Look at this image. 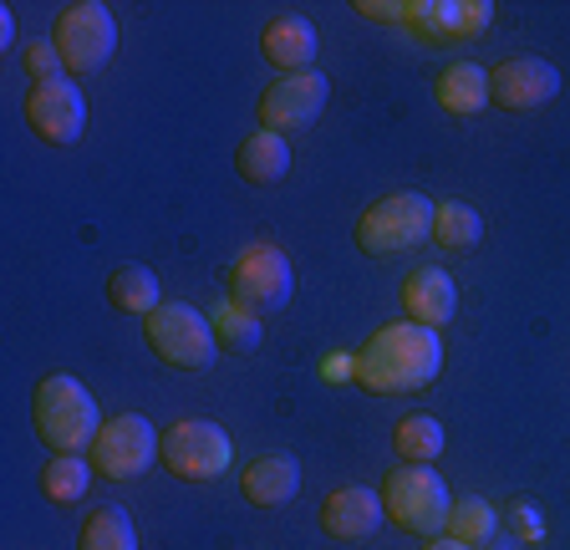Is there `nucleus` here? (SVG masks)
<instances>
[{
    "mask_svg": "<svg viewBox=\"0 0 570 550\" xmlns=\"http://www.w3.org/2000/svg\"><path fill=\"white\" fill-rule=\"evenodd\" d=\"M443 367V342L433 326L417 322H392L356 347L352 357V383L367 387V393L397 397V393H417L439 377Z\"/></svg>",
    "mask_w": 570,
    "mask_h": 550,
    "instance_id": "nucleus-1",
    "label": "nucleus"
},
{
    "mask_svg": "<svg viewBox=\"0 0 570 550\" xmlns=\"http://www.w3.org/2000/svg\"><path fill=\"white\" fill-rule=\"evenodd\" d=\"M377 494H382V514H387L403 536L433 540V536H443V526H449L453 494H449V484H443L439 469H428V464L387 469Z\"/></svg>",
    "mask_w": 570,
    "mask_h": 550,
    "instance_id": "nucleus-3",
    "label": "nucleus"
},
{
    "mask_svg": "<svg viewBox=\"0 0 570 550\" xmlns=\"http://www.w3.org/2000/svg\"><path fill=\"white\" fill-rule=\"evenodd\" d=\"M423 550H474V546H459V540H449V536H433V540H423Z\"/></svg>",
    "mask_w": 570,
    "mask_h": 550,
    "instance_id": "nucleus-31",
    "label": "nucleus"
},
{
    "mask_svg": "<svg viewBox=\"0 0 570 550\" xmlns=\"http://www.w3.org/2000/svg\"><path fill=\"white\" fill-rule=\"evenodd\" d=\"M392 449H397L403 464H433L443 454V423L428 419V413H407L392 429Z\"/></svg>",
    "mask_w": 570,
    "mask_h": 550,
    "instance_id": "nucleus-24",
    "label": "nucleus"
},
{
    "mask_svg": "<svg viewBox=\"0 0 570 550\" xmlns=\"http://www.w3.org/2000/svg\"><path fill=\"white\" fill-rule=\"evenodd\" d=\"M261 57L271 61L281 77L311 72V61H316V26H311L301 11L271 16V21H265V31H261Z\"/></svg>",
    "mask_w": 570,
    "mask_h": 550,
    "instance_id": "nucleus-14",
    "label": "nucleus"
},
{
    "mask_svg": "<svg viewBox=\"0 0 570 550\" xmlns=\"http://www.w3.org/2000/svg\"><path fill=\"white\" fill-rule=\"evenodd\" d=\"M356 16H367L377 26H397L407 21V6H387V0H356Z\"/></svg>",
    "mask_w": 570,
    "mask_h": 550,
    "instance_id": "nucleus-28",
    "label": "nucleus"
},
{
    "mask_svg": "<svg viewBox=\"0 0 570 550\" xmlns=\"http://www.w3.org/2000/svg\"><path fill=\"white\" fill-rule=\"evenodd\" d=\"M235 174L245 184H281L291 174V138H275V132L255 128L245 144L235 148Z\"/></svg>",
    "mask_w": 570,
    "mask_h": 550,
    "instance_id": "nucleus-18",
    "label": "nucleus"
},
{
    "mask_svg": "<svg viewBox=\"0 0 570 550\" xmlns=\"http://www.w3.org/2000/svg\"><path fill=\"white\" fill-rule=\"evenodd\" d=\"M321 377L332 383V377H352V357H326L321 362Z\"/></svg>",
    "mask_w": 570,
    "mask_h": 550,
    "instance_id": "nucleus-29",
    "label": "nucleus"
},
{
    "mask_svg": "<svg viewBox=\"0 0 570 550\" xmlns=\"http://www.w3.org/2000/svg\"><path fill=\"white\" fill-rule=\"evenodd\" d=\"M26 128L51 148H71L87 132V97L71 77H51V82H31L26 92Z\"/></svg>",
    "mask_w": 570,
    "mask_h": 550,
    "instance_id": "nucleus-11",
    "label": "nucleus"
},
{
    "mask_svg": "<svg viewBox=\"0 0 570 550\" xmlns=\"http://www.w3.org/2000/svg\"><path fill=\"white\" fill-rule=\"evenodd\" d=\"M51 47L61 51V67L71 77L102 72L112 51H118V21H112L102 0H71L51 21Z\"/></svg>",
    "mask_w": 570,
    "mask_h": 550,
    "instance_id": "nucleus-6",
    "label": "nucleus"
},
{
    "mask_svg": "<svg viewBox=\"0 0 570 550\" xmlns=\"http://www.w3.org/2000/svg\"><path fill=\"white\" fill-rule=\"evenodd\" d=\"M158 459L184 484H209V479H219L229 469L235 443H229V433L214 419H178V423H168Z\"/></svg>",
    "mask_w": 570,
    "mask_h": 550,
    "instance_id": "nucleus-8",
    "label": "nucleus"
},
{
    "mask_svg": "<svg viewBox=\"0 0 570 550\" xmlns=\"http://www.w3.org/2000/svg\"><path fill=\"white\" fill-rule=\"evenodd\" d=\"M31 423H36V439L47 443L51 454H87L107 419L97 413V397L87 393L77 377L57 372V377H41V383H36Z\"/></svg>",
    "mask_w": 570,
    "mask_h": 550,
    "instance_id": "nucleus-2",
    "label": "nucleus"
},
{
    "mask_svg": "<svg viewBox=\"0 0 570 550\" xmlns=\"http://www.w3.org/2000/svg\"><path fill=\"white\" fill-rule=\"evenodd\" d=\"M556 92H560V72L546 57H510L489 72V102L504 112H534L556 102Z\"/></svg>",
    "mask_w": 570,
    "mask_h": 550,
    "instance_id": "nucleus-13",
    "label": "nucleus"
},
{
    "mask_svg": "<svg viewBox=\"0 0 570 550\" xmlns=\"http://www.w3.org/2000/svg\"><path fill=\"white\" fill-rule=\"evenodd\" d=\"M326 97H332V82H326V72H316V67H311V72L275 77V82L261 92V102H255V118H261L265 132L291 138V132L311 128V122L321 118Z\"/></svg>",
    "mask_w": 570,
    "mask_h": 550,
    "instance_id": "nucleus-10",
    "label": "nucleus"
},
{
    "mask_svg": "<svg viewBox=\"0 0 570 550\" xmlns=\"http://www.w3.org/2000/svg\"><path fill=\"white\" fill-rule=\"evenodd\" d=\"M239 494H245L255 510H281L301 494V464L291 454H265L249 459L245 474H239Z\"/></svg>",
    "mask_w": 570,
    "mask_h": 550,
    "instance_id": "nucleus-17",
    "label": "nucleus"
},
{
    "mask_svg": "<svg viewBox=\"0 0 570 550\" xmlns=\"http://www.w3.org/2000/svg\"><path fill=\"white\" fill-rule=\"evenodd\" d=\"M77 550H138V526L122 504H102L87 510L82 530H77Z\"/></svg>",
    "mask_w": 570,
    "mask_h": 550,
    "instance_id": "nucleus-21",
    "label": "nucleus"
},
{
    "mask_svg": "<svg viewBox=\"0 0 570 550\" xmlns=\"http://www.w3.org/2000/svg\"><path fill=\"white\" fill-rule=\"evenodd\" d=\"M387 520L382 514V494L362 490V484H342L321 500V530L332 540H367L377 536V526Z\"/></svg>",
    "mask_w": 570,
    "mask_h": 550,
    "instance_id": "nucleus-15",
    "label": "nucleus"
},
{
    "mask_svg": "<svg viewBox=\"0 0 570 550\" xmlns=\"http://www.w3.org/2000/svg\"><path fill=\"white\" fill-rule=\"evenodd\" d=\"M11 41H16V16L0 11V47H11Z\"/></svg>",
    "mask_w": 570,
    "mask_h": 550,
    "instance_id": "nucleus-30",
    "label": "nucleus"
},
{
    "mask_svg": "<svg viewBox=\"0 0 570 550\" xmlns=\"http://www.w3.org/2000/svg\"><path fill=\"white\" fill-rule=\"evenodd\" d=\"M107 306L122 316H154L164 306V286H158V275L148 265L128 261L107 275Z\"/></svg>",
    "mask_w": 570,
    "mask_h": 550,
    "instance_id": "nucleus-19",
    "label": "nucleus"
},
{
    "mask_svg": "<svg viewBox=\"0 0 570 550\" xmlns=\"http://www.w3.org/2000/svg\"><path fill=\"white\" fill-rule=\"evenodd\" d=\"M479 239H484V219H479L474 204L443 199L439 209H433V245H439V251L463 255V251H474Z\"/></svg>",
    "mask_w": 570,
    "mask_h": 550,
    "instance_id": "nucleus-22",
    "label": "nucleus"
},
{
    "mask_svg": "<svg viewBox=\"0 0 570 550\" xmlns=\"http://www.w3.org/2000/svg\"><path fill=\"white\" fill-rule=\"evenodd\" d=\"M433 209H439V204L417 189L387 194V199H377L372 209H362V219H356V251L377 255V261L382 255L417 251L423 239H433Z\"/></svg>",
    "mask_w": 570,
    "mask_h": 550,
    "instance_id": "nucleus-4",
    "label": "nucleus"
},
{
    "mask_svg": "<svg viewBox=\"0 0 570 550\" xmlns=\"http://www.w3.org/2000/svg\"><path fill=\"white\" fill-rule=\"evenodd\" d=\"M494 530H499L494 504L479 500V494H463V500H453L443 536L459 540V546H474V550H479V546H489V540H494Z\"/></svg>",
    "mask_w": 570,
    "mask_h": 550,
    "instance_id": "nucleus-25",
    "label": "nucleus"
},
{
    "mask_svg": "<svg viewBox=\"0 0 570 550\" xmlns=\"http://www.w3.org/2000/svg\"><path fill=\"white\" fill-rule=\"evenodd\" d=\"M21 67H26L31 82H51V77H61V51L51 47L47 37H36V41L21 47Z\"/></svg>",
    "mask_w": 570,
    "mask_h": 550,
    "instance_id": "nucleus-27",
    "label": "nucleus"
},
{
    "mask_svg": "<svg viewBox=\"0 0 570 550\" xmlns=\"http://www.w3.org/2000/svg\"><path fill=\"white\" fill-rule=\"evenodd\" d=\"M225 291L249 316H271L281 306H291V296H296V265L275 245H249L225 271Z\"/></svg>",
    "mask_w": 570,
    "mask_h": 550,
    "instance_id": "nucleus-7",
    "label": "nucleus"
},
{
    "mask_svg": "<svg viewBox=\"0 0 570 550\" xmlns=\"http://www.w3.org/2000/svg\"><path fill=\"white\" fill-rule=\"evenodd\" d=\"M433 97H439V108L453 112V118L484 112L489 108V72L484 67H474V61H453V67H443L439 72Z\"/></svg>",
    "mask_w": 570,
    "mask_h": 550,
    "instance_id": "nucleus-20",
    "label": "nucleus"
},
{
    "mask_svg": "<svg viewBox=\"0 0 570 550\" xmlns=\"http://www.w3.org/2000/svg\"><path fill=\"white\" fill-rule=\"evenodd\" d=\"M142 336L154 347L158 362L178 372H204L219 357V336H214V322L199 312V306H184V301H164L154 316H142Z\"/></svg>",
    "mask_w": 570,
    "mask_h": 550,
    "instance_id": "nucleus-5",
    "label": "nucleus"
},
{
    "mask_svg": "<svg viewBox=\"0 0 570 550\" xmlns=\"http://www.w3.org/2000/svg\"><path fill=\"white\" fill-rule=\"evenodd\" d=\"M209 322H214V336H219V352H239V357H249V352L261 347V316H249L245 306H235V301H225Z\"/></svg>",
    "mask_w": 570,
    "mask_h": 550,
    "instance_id": "nucleus-26",
    "label": "nucleus"
},
{
    "mask_svg": "<svg viewBox=\"0 0 570 550\" xmlns=\"http://www.w3.org/2000/svg\"><path fill=\"white\" fill-rule=\"evenodd\" d=\"M489 21H494L489 0H413L403 26H413V37L428 41V47H443V41L484 37Z\"/></svg>",
    "mask_w": 570,
    "mask_h": 550,
    "instance_id": "nucleus-12",
    "label": "nucleus"
},
{
    "mask_svg": "<svg viewBox=\"0 0 570 550\" xmlns=\"http://www.w3.org/2000/svg\"><path fill=\"white\" fill-rule=\"evenodd\" d=\"M87 484H92V464L82 454H51L41 469V494L51 504H82Z\"/></svg>",
    "mask_w": 570,
    "mask_h": 550,
    "instance_id": "nucleus-23",
    "label": "nucleus"
},
{
    "mask_svg": "<svg viewBox=\"0 0 570 550\" xmlns=\"http://www.w3.org/2000/svg\"><path fill=\"white\" fill-rule=\"evenodd\" d=\"M158 449H164V439H158L154 423L142 419V413H118V419H107L102 433L92 439L87 464L102 479H138L142 469H154Z\"/></svg>",
    "mask_w": 570,
    "mask_h": 550,
    "instance_id": "nucleus-9",
    "label": "nucleus"
},
{
    "mask_svg": "<svg viewBox=\"0 0 570 550\" xmlns=\"http://www.w3.org/2000/svg\"><path fill=\"white\" fill-rule=\"evenodd\" d=\"M459 312V286L453 275L439 271V265H423L403 281V322H417V326H433L439 332L443 322H453Z\"/></svg>",
    "mask_w": 570,
    "mask_h": 550,
    "instance_id": "nucleus-16",
    "label": "nucleus"
}]
</instances>
